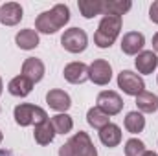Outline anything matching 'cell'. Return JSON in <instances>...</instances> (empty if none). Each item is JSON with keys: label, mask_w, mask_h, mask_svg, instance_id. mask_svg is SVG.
Masks as SVG:
<instances>
[{"label": "cell", "mask_w": 158, "mask_h": 156, "mask_svg": "<svg viewBox=\"0 0 158 156\" xmlns=\"http://www.w3.org/2000/svg\"><path fill=\"white\" fill-rule=\"evenodd\" d=\"M96 107H99L107 116H116L123 109V99L114 90H103L98 96V105Z\"/></svg>", "instance_id": "cell-6"}, {"label": "cell", "mask_w": 158, "mask_h": 156, "mask_svg": "<svg viewBox=\"0 0 158 156\" xmlns=\"http://www.w3.org/2000/svg\"><path fill=\"white\" fill-rule=\"evenodd\" d=\"M22 20V6L17 2H6L0 7V22L4 26H17Z\"/></svg>", "instance_id": "cell-11"}, {"label": "cell", "mask_w": 158, "mask_h": 156, "mask_svg": "<svg viewBox=\"0 0 158 156\" xmlns=\"http://www.w3.org/2000/svg\"><path fill=\"white\" fill-rule=\"evenodd\" d=\"M125 129L131 132V134H138L145 129V117L142 116V112L138 110H132L125 116Z\"/></svg>", "instance_id": "cell-23"}, {"label": "cell", "mask_w": 158, "mask_h": 156, "mask_svg": "<svg viewBox=\"0 0 158 156\" xmlns=\"http://www.w3.org/2000/svg\"><path fill=\"white\" fill-rule=\"evenodd\" d=\"M2 88H4V84H2V77H0V94H2Z\"/></svg>", "instance_id": "cell-30"}, {"label": "cell", "mask_w": 158, "mask_h": 156, "mask_svg": "<svg viewBox=\"0 0 158 156\" xmlns=\"http://www.w3.org/2000/svg\"><path fill=\"white\" fill-rule=\"evenodd\" d=\"M153 48L158 51V31L155 33V37H153Z\"/></svg>", "instance_id": "cell-28"}, {"label": "cell", "mask_w": 158, "mask_h": 156, "mask_svg": "<svg viewBox=\"0 0 158 156\" xmlns=\"http://www.w3.org/2000/svg\"><path fill=\"white\" fill-rule=\"evenodd\" d=\"M132 7L131 0H103V15H125Z\"/></svg>", "instance_id": "cell-20"}, {"label": "cell", "mask_w": 158, "mask_h": 156, "mask_svg": "<svg viewBox=\"0 0 158 156\" xmlns=\"http://www.w3.org/2000/svg\"><path fill=\"white\" fill-rule=\"evenodd\" d=\"M63 76H64V79L68 83H72V84H81V83H85L88 79V66L85 63H77V61L76 63H70V64L64 66Z\"/></svg>", "instance_id": "cell-12"}, {"label": "cell", "mask_w": 158, "mask_h": 156, "mask_svg": "<svg viewBox=\"0 0 158 156\" xmlns=\"http://www.w3.org/2000/svg\"><path fill=\"white\" fill-rule=\"evenodd\" d=\"M59 156H76L74 154V151H72V147H70V143L61 145V149H59Z\"/></svg>", "instance_id": "cell-27"}, {"label": "cell", "mask_w": 158, "mask_h": 156, "mask_svg": "<svg viewBox=\"0 0 158 156\" xmlns=\"http://www.w3.org/2000/svg\"><path fill=\"white\" fill-rule=\"evenodd\" d=\"M68 143H70V147H72V151H74L76 156H98V151H96L90 136L86 132H83V130H79L77 134H74L68 140Z\"/></svg>", "instance_id": "cell-8"}, {"label": "cell", "mask_w": 158, "mask_h": 156, "mask_svg": "<svg viewBox=\"0 0 158 156\" xmlns=\"http://www.w3.org/2000/svg\"><path fill=\"white\" fill-rule=\"evenodd\" d=\"M61 44L70 53H81L88 46V37H86L85 30H81V28H70V30H66L63 33Z\"/></svg>", "instance_id": "cell-4"}, {"label": "cell", "mask_w": 158, "mask_h": 156, "mask_svg": "<svg viewBox=\"0 0 158 156\" xmlns=\"http://www.w3.org/2000/svg\"><path fill=\"white\" fill-rule=\"evenodd\" d=\"M99 140L105 147H116L121 142V129L114 123H109L105 125L101 130H99Z\"/></svg>", "instance_id": "cell-16"}, {"label": "cell", "mask_w": 158, "mask_h": 156, "mask_svg": "<svg viewBox=\"0 0 158 156\" xmlns=\"http://www.w3.org/2000/svg\"><path fill=\"white\" fill-rule=\"evenodd\" d=\"M77 7L85 18H94L96 15H103V0H79Z\"/></svg>", "instance_id": "cell-21"}, {"label": "cell", "mask_w": 158, "mask_h": 156, "mask_svg": "<svg viewBox=\"0 0 158 156\" xmlns=\"http://www.w3.org/2000/svg\"><path fill=\"white\" fill-rule=\"evenodd\" d=\"M46 103H48V107L50 109H53V110H57V112H66L70 107H72V99H70V96L64 92V90H59V88H53V90H50L48 94H46Z\"/></svg>", "instance_id": "cell-10"}, {"label": "cell", "mask_w": 158, "mask_h": 156, "mask_svg": "<svg viewBox=\"0 0 158 156\" xmlns=\"http://www.w3.org/2000/svg\"><path fill=\"white\" fill-rule=\"evenodd\" d=\"M121 31V17L118 15H103L96 33H94V42L98 48H110L114 40L118 39Z\"/></svg>", "instance_id": "cell-2"}, {"label": "cell", "mask_w": 158, "mask_h": 156, "mask_svg": "<svg viewBox=\"0 0 158 156\" xmlns=\"http://www.w3.org/2000/svg\"><path fill=\"white\" fill-rule=\"evenodd\" d=\"M88 79H90L94 84H99V86L109 84L110 79H112V66L109 64V61H105V59H96V61L88 66Z\"/></svg>", "instance_id": "cell-7"}, {"label": "cell", "mask_w": 158, "mask_h": 156, "mask_svg": "<svg viewBox=\"0 0 158 156\" xmlns=\"http://www.w3.org/2000/svg\"><path fill=\"white\" fill-rule=\"evenodd\" d=\"M118 86L127 96H138L145 90V83L138 74L131 70H121L118 74Z\"/></svg>", "instance_id": "cell-5"}, {"label": "cell", "mask_w": 158, "mask_h": 156, "mask_svg": "<svg viewBox=\"0 0 158 156\" xmlns=\"http://www.w3.org/2000/svg\"><path fill=\"white\" fill-rule=\"evenodd\" d=\"M2 140H4V134H2V130H0V143H2Z\"/></svg>", "instance_id": "cell-31"}, {"label": "cell", "mask_w": 158, "mask_h": 156, "mask_svg": "<svg viewBox=\"0 0 158 156\" xmlns=\"http://www.w3.org/2000/svg\"><path fill=\"white\" fill-rule=\"evenodd\" d=\"M7 90L11 96H17V97H26L31 90H33V83L30 81L28 77H24L22 74L13 77L7 84Z\"/></svg>", "instance_id": "cell-14"}, {"label": "cell", "mask_w": 158, "mask_h": 156, "mask_svg": "<svg viewBox=\"0 0 158 156\" xmlns=\"http://www.w3.org/2000/svg\"><path fill=\"white\" fill-rule=\"evenodd\" d=\"M143 46H145V37L140 31H129L121 39V51L127 53V55H138V53H142Z\"/></svg>", "instance_id": "cell-9"}, {"label": "cell", "mask_w": 158, "mask_h": 156, "mask_svg": "<svg viewBox=\"0 0 158 156\" xmlns=\"http://www.w3.org/2000/svg\"><path fill=\"white\" fill-rule=\"evenodd\" d=\"M50 121H52V125H53V129H55V134H68V132L74 129V119L68 116L66 112L53 116Z\"/></svg>", "instance_id": "cell-24"}, {"label": "cell", "mask_w": 158, "mask_h": 156, "mask_svg": "<svg viewBox=\"0 0 158 156\" xmlns=\"http://www.w3.org/2000/svg\"><path fill=\"white\" fill-rule=\"evenodd\" d=\"M149 18H151L155 24H158V0L153 2V6H151V9H149Z\"/></svg>", "instance_id": "cell-26"}, {"label": "cell", "mask_w": 158, "mask_h": 156, "mask_svg": "<svg viewBox=\"0 0 158 156\" xmlns=\"http://www.w3.org/2000/svg\"><path fill=\"white\" fill-rule=\"evenodd\" d=\"M86 121H88L90 127L101 130L105 125L110 123V116H107L99 107H92V109H88V112H86Z\"/></svg>", "instance_id": "cell-22"}, {"label": "cell", "mask_w": 158, "mask_h": 156, "mask_svg": "<svg viewBox=\"0 0 158 156\" xmlns=\"http://www.w3.org/2000/svg\"><path fill=\"white\" fill-rule=\"evenodd\" d=\"M134 64H136L140 74H153L155 68L158 66V57H156V53L147 50V51H142V53L136 55Z\"/></svg>", "instance_id": "cell-15"}, {"label": "cell", "mask_w": 158, "mask_h": 156, "mask_svg": "<svg viewBox=\"0 0 158 156\" xmlns=\"http://www.w3.org/2000/svg\"><path fill=\"white\" fill-rule=\"evenodd\" d=\"M143 156H158V154H156V153H153V151H145Z\"/></svg>", "instance_id": "cell-29"}, {"label": "cell", "mask_w": 158, "mask_h": 156, "mask_svg": "<svg viewBox=\"0 0 158 156\" xmlns=\"http://www.w3.org/2000/svg\"><path fill=\"white\" fill-rule=\"evenodd\" d=\"M15 42L20 50H33L39 46V33L35 30H20L15 37Z\"/></svg>", "instance_id": "cell-18"}, {"label": "cell", "mask_w": 158, "mask_h": 156, "mask_svg": "<svg viewBox=\"0 0 158 156\" xmlns=\"http://www.w3.org/2000/svg\"><path fill=\"white\" fill-rule=\"evenodd\" d=\"M70 20V9L64 4H55L50 11H42L35 20V31L52 35L57 33Z\"/></svg>", "instance_id": "cell-1"}, {"label": "cell", "mask_w": 158, "mask_h": 156, "mask_svg": "<svg viewBox=\"0 0 158 156\" xmlns=\"http://www.w3.org/2000/svg\"><path fill=\"white\" fill-rule=\"evenodd\" d=\"M136 105L140 109V112H145V114H153L158 109V96L153 92H147L143 90L142 94L136 96Z\"/></svg>", "instance_id": "cell-19"}, {"label": "cell", "mask_w": 158, "mask_h": 156, "mask_svg": "<svg viewBox=\"0 0 158 156\" xmlns=\"http://www.w3.org/2000/svg\"><path fill=\"white\" fill-rule=\"evenodd\" d=\"M22 76L28 77L33 84L39 83L40 79L44 77V63L37 57H28L22 63Z\"/></svg>", "instance_id": "cell-13"}, {"label": "cell", "mask_w": 158, "mask_h": 156, "mask_svg": "<svg viewBox=\"0 0 158 156\" xmlns=\"http://www.w3.org/2000/svg\"><path fill=\"white\" fill-rule=\"evenodd\" d=\"M145 151V143L138 138H131L125 142V156H143Z\"/></svg>", "instance_id": "cell-25"}, {"label": "cell", "mask_w": 158, "mask_h": 156, "mask_svg": "<svg viewBox=\"0 0 158 156\" xmlns=\"http://www.w3.org/2000/svg\"><path fill=\"white\" fill-rule=\"evenodd\" d=\"M13 117L17 121V125L20 127H28V125H39L42 121L48 119V114L44 109H40L37 105H30V103H20L15 107Z\"/></svg>", "instance_id": "cell-3"}, {"label": "cell", "mask_w": 158, "mask_h": 156, "mask_svg": "<svg viewBox=\"0 0 158 156\" xmlns=\"http://www.w3.org/2000/svg\"><path fill=\"white\" fill-rule=\"evenodd\" d=\"M33 138H35V142H37L39 145H50V143L53 142V138H55V129H53V125H52L50 119H46V121H42L39 125H35Z\"/></svg>", "instance_id": "cell-17"}]
</instances>
